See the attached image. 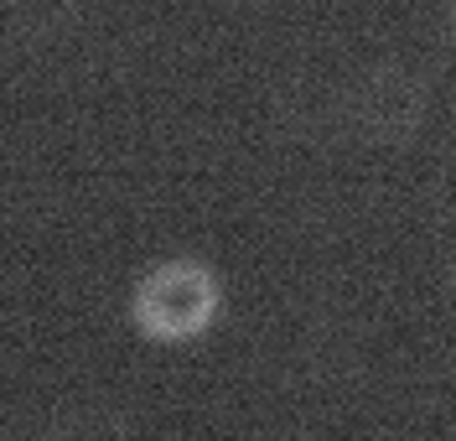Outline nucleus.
Returning <instances> with one entry per match:
<instances>
[{"mask_svg":"<svg viewBox=\"0 0 456 441\" xmlns=\"http://www.w3.org/2000/svg\"><path fill=\"white\" fill-rule=\"evenodd\" d=\"M446 31H452V42H456V0H446Z\"/></svg>","mask_w":456,"mask_h":441,"instance_id":"obj_3","label":"nucleus"},{"mask_svg":"<svg viewBox=\"0 0 456 441\" xmlns=\"http://www.w3.org/2000/svg\"><path fill=\"white\" fill-rule=\"evenodd\" d=\"M224 317V275L198 255H167L130 286V327L145 343L187 348Z\"/></svg>","mask_w":456,"mask_h":441,"instance_id":"obj_1","label":"nucleus"},{"mask_svg":"<svg viewBox=\"0 0 456 441\" xmlns=\"http://www.w3.org/2000/svg\"><path fill=\"white\" fill-rule=\"evenodd\" d=\"M358 130L379 146H399L426 125V84L404 68H379L363 78L358 104H353Z\"/></svg>","mask_w":456,"mask_h":441,"instance_id":"obj_2","label":"nucleus"}]
</instances>
